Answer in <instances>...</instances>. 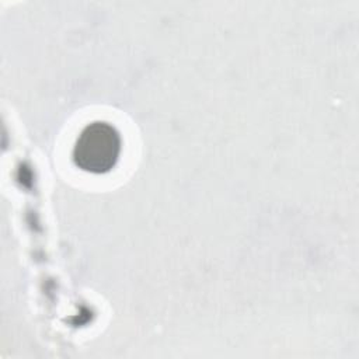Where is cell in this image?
Instances as JSON below:
<instances>
[{
  "label": "cell",
  "mask_w": 359,
  "mask_h": 359,
  "mask_svg": "<svg viewBox=\"0 0 359 359\" xmlns=\"http://www.w3.org/2000/svg\"><path fill=\"white\" fill-rule=\"evenodd\" d=\"M121 149L118 129L108 122L95 121L88 123L76 139L73 163L86 172L104 174L116 165Z\"/></svg>",
  "instance_id": "obj_1"
}]
</instances>
